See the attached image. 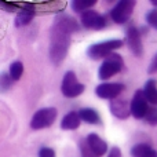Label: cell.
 Masks as SVG:
<instances>
[{"mask_svg":"<svg viewBox=\"0 0 157 157\" xmlns=\"http://www.w3.org/2000/svg\"><path fill=\"white\" fill-rule=\"evenodd\" d=\"M39 157H57L55 156V150L48 146H43L39 150Z\"/></svg>","mask_w":157,"mask_h":157,"instance_id":"cell-25","label":"cell"},{"mask_svg":"<svg viewBox=\"0 0 157 157\" xmlns=\"http://www.w3.org/2000/svg\"><path fill=\"white\" fill-rule=\"evenodd\" d=\"M124 66V59L120 54H112L108 58H105L102 62V65L98 69V77L101 80H109L110 77H113L114 75L120 73Z\"/></svg>","mask_w":157,"mask_h":157,"instance_id":"cell-3","label":"cell"},{"mask_svg":"<svg viewBox=\"0 0 157 157\" xmlns=\"http://www.w3.org/2000/svg\"><path fill=\"white\" fill-rule=\"evenodd\" d=\"M86 90L83 83L77 80V76L73 71H68L63 75L62 84H61V91H62L63 97L66 98H76L81 95Z\"/></svg>","mask_w":157,"mask_h":157,"instance_id":"cell-5","label":"cell"},{"mask_svg":"<svg viewBox=\"0 0 157 157\" xmlns=\"http://www.w3.org/2000/svg\"><path fill=\"white\" fill-rule=\"evenodd\" d=\"M97 4V0H73L71 3V7L75 13H86V11L91 10L94 6Z\"/></svg>","mask_w":157,"mask_h":157,"instance_id":"cell-18","label":"cell"},{"mask_svg":"<svg viewBox=\"0 0 157 157\" xmlns=\"http://www.w3.org/2000/svg\"><path fill=\"white\" fill-rule=\"evenodd\" d=\"M135 2L132 0H121V2L116 3L113 8L110 10V18L114 24L119 25H124L130 21L131 15L134 13V8H135Z\"/></svg>","mask_w":157,"mask_h":157,"instance_id":"cell-6","label":"cell"},{"mask_svg":"<svg viewBox=\"0 0 157 157\" xmlns=\"http://www.w3.org/2000/svg\"><path fill=\"white\" fill-rule=\"evenodd\" d=\"M124 91V84L121 83H102L95 87V94L101 99L113 101Z\"/></svg>","mask_w":157,"mask_h":157,"instance_id":"cell-9","label":"cell"},{"mask_svg":"<svg viewBox=\"0 0 157 157\" xmlns=\"http://www.w3.org/2000/svg\"><path fill=\"white\" fill-rule=\"evenodd\" d=\"M81 124V117L78 112H69L61 120V128L65 131H72L77 130Z\"/></svg>","mask_w":157,"mask_h":157,"instance_id":"cell-14","label":"cell"},{"mask_svg":"<svg viewBox=\"0 0 157 157\" xmlns=\"http://www.w3.org/2000/svg\"><path fill=\"white\" fill-rule=\"evenodd\" d=\"M108 157H123V155H121V150L119 149V147H112L110 149V152H109V155H108Z\"/></svg>","mask_w":157,"mask_h":157,"instance_id":"cell-27","label":"cell"},{"mask_svg":"<svg viewBox=\"0 0 157 157\" xmlns=\"http://www.w3.org/2000/svg\"><path fill=\"white\" fill-rule=\"evenodd\" d=\"M109 110L114 117L120 120H125L132 114L131 113V103H128L127 99H121V98H116V99L110 101Z\"/></svg>","mask_w":157,"mask_h":157,"instance_id":"cell-11","label":"cell"},{"mask_svg":"<svg viewBox=\"0 0 157 157\" xmlns=\"http://www.w3.org/2000/svg\"><path fill=\"white\" fill-rule=\"evenodd\" d=\"M125 43L128 44V48L135 57H141L144 54V43H142V33L134 25L125 29Z\"/></svg>","mask_w":157,"mask_h":157,"instance_id":"cell-7","label":"cell"},{"mask_svg":"<svg viewBox=\"0 0 157 157\" xmlns=\"http://www.w3.org/2000/svg\"><path fill=\"white\" fill-rule=\"evenodd\" d=\"M147 73H149V75L157 73V54L152 58V61H150L149 68H147Z\"/></svg>","mask_w":157,"mask_h":157,"instance_id":"cell-26","label":"cell"},{"mask_svg":"<svg viewBox=\"0 0 157 157\" xmlns=\"http://www.w3.org/2000/svg\"><path fill=\"white\" fill-rule=\"evenodd\" d=\"M147 99L144 94V90H138L135 91L132 97V101H131V113L135 119L142 120L146 117L147 110H149V106H147Z\"/></svg>","mask_w":157,"mask_h":157,"instance_id":"cell-10","label":"cell"},{"mask_svg":"<svg viewBox=\"0 0 157 157\" xmlns=\"http://www.w3.org/2000/svg\"><path fill=\"white\" fill-rule=\"evenodd\" d=\"M78 114H80V117H81V121L87 123V124H92V125L101 124V116L95 109H92V108L80 109Z\"/></svg>","mask_w":157,"mask_h":157,"instance_id":"cell-16","label":"cell"},{"mask_svg":"<svg viewBox=\"0 0 157 157\" xmlns=\"http://www.w3.org/2000/svg\"><path fill=\"white\" fill-rule=\"evenodd\" d=\"M124 41L121 39H110V40H103L94 43L87 48V57L97 61L101 58H108L109 55L113 54V51L121 48Z\"/></svg>","mask_w":157,"mask_h":157,"instance_id":"cell-2","label":"cell"},{"mask_svg":"<svg viewBox=\"0 0 157 157\" xmlns=\"http://www.w3.org/2000/svg\"><path fill=\"white\" fill-rule=\"evenodd\" d=\"M146 22L150 28L157 30V8H153L146 14Z\"/></svg>","mask_w":157,"mask_h":157,"instance_id":"cell-23","label":"cell"},{"mask_svg":"<svg viewBox=\"0 0 157 157\" xmlns=\"http://www.w3.org/2000/svg\"><path fill=\"white\" fill-rule=\"evenodd\" d=\"M8 73H10V76L14 81H18L22 77V75H24V63L21 61H14L10 65Z\"/></svg>","mask_w":157,"mask_h":157,"instance_id":"cell-19","label":"cell"},{"mask_svg":"<svg viewBox=\"0 0 157 157\" xmlns=\"http://www.w3.org/2000/svg\"><path fill=\"white\" fill-rule=\"evenodd\" d=\"M144 120L147 123V124H150V125H157V106L149 108L146 117H145Z\"/></svg>","mask_w":157,"mask_h":157,"instance_id":"cell-22","label":"cell"},{"mask_svg":"<svg viewBox=\"0 0 157 157\" xmlns=\"http://www.w3.org/2000/svg\"><path fill=\"white\" fill-rule=\"evenodd\" d=\"M86 141L88 144V146L91 147V150L98 157H102L108 153V144L99 135H97V134H88Z\"/></svg>","mask_w":157,"mask_h":157,"instance_id":"cell-13","label":"cell"},{"mask_svg":"<svg viewBox=\"0 0 157 157\" xmlns=\"http://www.w3.org/2000/svg\"><path fill=\"white\" fill-rule=\"evenodd\" d=\"M132 157H157V150L147 144H136L131 147Z\"/></svg>","mask_w":157,"mask_h":157,"instance_id":"cell-15","label":"cell"},{"mask_svg":"<svg viewBox=\"0 0 157 157\" xmlns=\"http://www.w3.org/2000/svg\"><path fill=\"white\" fill-rule=\"evenodd\" d=\"M13 81L14 80L11 78L10 73L2 72V76H0V90H2V92H7L13 86Z\"/></svg>","mask_w":157,"mask_h":157,"instance_id":"cell-20","label":"cell"},{"mask_svg":"<svg viewBox=\"0 0 157 157\" xmlns=\"http://www.w3.org/2000/svg\"><path fill=\"white\" fill-rule=\"evenodd\" d=\"M78 147H80L81 157H98V156L91 150V147L88 146V144H87L86 139H84V141H80V145H78Z\"/></svg>","mask_w":157,"mask_h":157,"instance_id":"cell-21","label":"cell"},{"mask_svg":"<svg viewBox=\"0 0 157 157\" xmlns=\"http://www.w3.org/2000/svg\"><path fill=\"white\" fill-rule=\"evenodd\" d=\"M80 30L77 21L68 14H59L50 30V59L59 66L66 58L72 43V35Z\"/></svg>","mask_w":157,"mask_h":157,"instance_id":"cell-1","label":"cell"},{"mask_svg":"<svg viewBox=\"0 0 157 157\" xmlns=\"http://www.w3.org/2000/svg\"><path fill=\"white\" fill-rule=\"evenodd\" d=\"M58 116V112L55 108H43L39 109L30 119V128L33 130H43L48 128L54 124L55 119Z\"/></svg>","mask_w":157,"mask_h":157,"instance_id":"cell-4","label":"cell"},{"mask_svg":"<svg viewBox=\"0 0 157 157\" xmlns=\"http://www.w3.org/2000/svg\"><path fill=\"white\" fill-rule=\"evenodd\" d=\"M150 4L155 6V8H157V0H152V2H150Z\"/></svg>","mask_w":157,"mask_h":157,"instance_id":"cell-28","label":"cell"},{"mask_svg":"<svg viewBox=\"0 0 157 157\" xmlns=\"http://www.w3.org/2000/svg\"><path fill=\"white\" fill-rule=\"evenodd\" d=\"M144 94L147 102L153 106H157V81L155 78H149L144 86Z\"/></svg>","mask_w":157,"mask_h":157,"instance_id":"cell-17","label":"cell"},{"mask_svg":"<svg viewBox=\"0 0 157 157\" xmlns=\"http://www.w3.org/2000/svg\"><path fill=\"white\" fill-rule=\"evenodd\" d=\"M0 6H2L3 8H4L6 11H8V13H14V11L17 10H21V6L18 4V3H14V2H0Z\"/></svg>","mask_w":157,"mask_h":157,"instance_id":"cell-24","label":"cell"},{"mask_svg":"<svg viewBox=\"0 0 157 157\" xmlns=\"http://www.w3.org/2000/svg\"><path fill=\"white\" fill-rule=\"evenodd\" d=\"M80 24H81V26L86 28V29L101 30L108 25V21H106V18L102 14L97 13V11H94V10H88L81 14Z\"/></svg>","mask_w":157,"mask_h":157,"instance_id":"cell-8","label":"cell"},{"mask_svg":"<svg viewBox=\"0 0 157 157\" xmlns=\"http://www.w3.org/2000/svg\"><path fill=\"white\" fill-rule=\"evenodd\" d=\"M35 14H36V10L32 3H24V4H21V10L18 11V14L15 17V26L22 28V26L29 25L32 22Z\"/></svg>","mask_w":157,"mask_h":157,"instance_id":"cell-12","label":"cell"}]
</instances>
